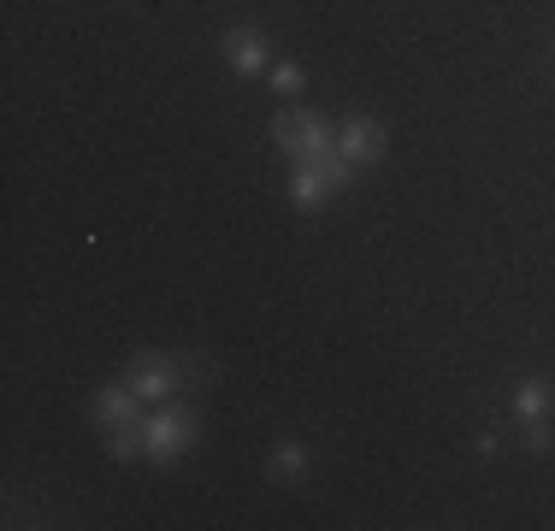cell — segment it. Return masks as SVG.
Returning <instances> with one entry per match:
<instances>
[{
    "label": "cell",
    "instance_id": "9c48e42d",
    "mask_svg": "<svg viewBox=\"0 0 555 531\" xmlns=\"http://www.w3.org/2000/svg\"><path fill=\"white\" fill-rule=\"evenodd\" d=\"M301 472H308V449H301V443H278V449H272V478L296 484Z\"/></svg>",
    "mask_w": 555,
    "mask_h": 531
},
{
    "label": "cell",
    "instance_id": "8fae6325",
    "mask_svg": "<svg viewBox=\"0 0 555 531\" xmlns=\"http://www.w3.org/2000/svg\"><path fill=\"white\" fill-rule=\"evenodd\" d=\"M272 89H278V95H296V89H301V65H272Z\"/></svg>",
    "mask_w": 555,
    "mask_h": 531
},
{
    "label": "cell",
    "instance_id": "3957f363",
    "mask_svg": "<svg viewBox=\"0 0 555 531\" xmlns=\"http://www.w3.org/2000/svg\"><path fill=\"white\" fill-rule=\"evenodd\" d=\"M125 384L142 396V402H160V396H171L183 378H178V361H171V354H137Z\"/></svg>",
    "mask_w": 555,
    "mask_h": 531
},
{
    "label": "cell",
    "instance_id": "30bf717a",
    "mask_svg": "<svg viewBox=\"0 0 555 531\" xmlns=\"http://www.w3.org/2000/svg\"><path fill=\"white\" fill-rule=\"evenodd\" d=\"M113 455L118 461H137L142 455V419H130V425H118V431H113Z\"/></svg>",
    "mask_w": 555,
    "mask_h": 531
},
{
    "label": "cell",
    "instance_id": "5b68a950",
    "mask_svg": "<svg viewBox=\"0 0 555 531\" xmlns=\"http://www.w3.org/2000/svg\"><path fill=\"white\" fill-rule=\"evenodd\" d=\"M224 60L236 65V72H248V77H260V72H272V48H267V36L260 30H224Z\"/></svg>",
    "mask_w": 555,
    "mask_h": 531
},
{
    "label": "cell",
    "instance_id": "277c9868",
    "mask_svg": "<svg viewBox=\"0 0 555 531\" xmlns=\"http://www.w3.org/2000/svg\"><path fill=\"white\" fill-rule=\"evenodd\" d=\"M337 154L349 159V166H373V159H385V125L354 113L349 125L337 130Z\"/></svg>",
    "mask_w": 555,
    "mask_h": 531
},
{
    "label": "cell",
    "instance_id": "52a82bcc",
    "mask_svg": "<svg viewBox=\"0 0 555 531\" xmlns=\"http://www.w3.org/2000/svg\"><path fill=\"white\" fill-rule=\"evenodd\" d=\"M137 407H142V396L130 390V384H113V390L95 396V419L101 425H130V419H137Z\"/></svg>",
    "mask_w": 555,
    "mask_h": 531
},
{
    "label": "cell",
    "instance_id": "ba28073f",
    "mask_svg": "<svg viewBox=\"0 0 555 531\" xmlns=\"http://www.w3.org/2000/svg\"><path fill=\"white\" fill-rule=\"evenodd\" d=\"M550 407H555V390L544 378H526L520 390H514V414L520 419H550Z\"/></svg>",
    "mask_w": 555,
    "mask_h": 531
},
{
    "label": "cell",
    "instance_id": "8992f818",
    "mask_svg": "<svg viewBox=\"0 0 555 531\" xmlns=\"http://www.w3.org/2000/svg\"><path fill=\"white\" fill-rule=\"evenodd\" d=\"M332 183H325V171L320 166H296V178H289V202H296L301 212H313V207H325L332 202Z\"/></svg>",
    "mask_w": 555,
    "mask_h": 531
},
{
    "label": "cell",
    "instance_id": "7a4b0ae2",
    "mask_svg": "<svg viewBox=\"0 0 555 531\" xmlns=\"http://www.w3.org/2000/svg\"><path fill=\"white\" fill-rule=\"evenodd\" d=\"M195 414L190 407H166V414L142 419V461H154V467H171V461L183 455V449L195 443Z\"/></svg>",
    "mask_w": 555,
    "mask_h": 531
},
{
    "label": "cell",
    "instance_id": "6da1fadb",
    "mask_svg": "<svg viewBox=\"0 0 555 531\" xmlns=\"http://www.w3.org/2000/svg\"><path fill=\"white\" fill-rule=\"evenodd\" d=\"M272 142L284 154H296V166H320L337 154V130L320 113H278L272 118Z\"/></svg>",
    "mask_w": 555,
    "mask_h": 531
},
{
    "label": "cell",
    "instance_id": "7c38bea8",
    "mask_svg": "<svg viewBox=\"0 0 555 531\" xmlns=\"http://www.w3.org/2000/svg\"><path fill=\"white\" fill-rule=\"evenodd\" d=\"M555 443V431H550V419H526V449H538V455H544V449Z\"/></svg>",
    "mask_w": 555,
    "mask_h": 531
}]
</instances>
